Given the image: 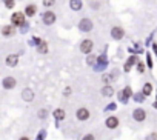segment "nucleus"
Instances as JSON below:
<instances>
[{
  "instance_id": "nucleus-1",
  "label": "nucleus",
  "mask_w": 157,
  "mask_h": 140,
  "mask_svg": "<svg viewBox=\"0 0 157 140\" xmlns=\"http://www.w3.org/2000/svg\"><path fill=\"white\" fill-rule=\"evenodd\" d=\"M11 22H13V26H22L25 23L23 12H14L13 17H11Z\"/></svg>"
},
{
  "instance_id": "nucleus-2",
  "label": "nucleus",
  "mask_w": 157,
  "mask_h": 140,
  "mask_svg": "<svg viewBox=\"0 0 157 140\" xmlns=\"http://www.w3.org/2000/svg\"><path fill=\"white\" fill-rule=\"evenodd\" d=\"M133 119H134L136 122H143V120L146 119V112H145V109H142V108L134 109V111H133Z\"/></svg>"
},
{
  "instance_id": "nucleus-3",
  "label": "nucleus",
  "mask_w": 157,
  "mask_h": 140,
  "mask_svg": "<svg viewBox=\"0 0 157 140\" xmlns=\"http://www.w3.org/2000/svg\"><path fill=\"white\" fill-rule=\"evenodd\" d=\"M79 29H80L82 32H88V31H91V29H92V23H91V20L83 19V20L79 23Z\"/></svg>"
},
{
  "instance_id": "nucleus-4",
  "label": "nucleus",
  "mask_w": 157,
  "mask_h": 140,
  "mask_svg": "<svg viewBox=\"0 0 157 140\" xmlns=\"http://www.w3.org/2000/svg\"><path fill=\"white\" fill-rule=\"evenodd\" d=\"M76 117H77L80 122H85V120H88V119H89V111H88L86 108H80V109H77Z\"/></svg>"
},
{
  "instance_id": "nucleus-5",
  "label": "nucleus",
  "mask_w": 157,
  "mask_h": 140,
  "mask_svg": "<svg viewBox=\"0 0 157 140\" xmlns=\"http://www.w3.org/2000/svg\"><path fill=\"white\" fill-rule=\"evenodd\" d=\"M105 125H106V128H109V129H116V128L119 126V119L114 117V116H111V117L106 119Z\"/></svg>"
},
{
  "instance_id": "nucleus-6",
  "label": "nucleus",
  "mask_w": 157,
  "mask_h": 140,
  "mask_svg": "<svg viewBox=\"0 0 157 140\" xmlns=\"http://www.w3.org/2000/svg\"><path fill=\"white\" fill-rule=\"evenodd\" d=\"M54 22H55V15H54V12L46 11V12L43 14V23H45V25H52Z\"/></svg>"
},
{
  "instance_id": "nucleus-7",
  "label": "nucleus",
  "mask_w": 157,
  "mask_h": 140,
  "mask_svg": "<svg viewBox=\"0 0 157 140\" xmlns=\"http://www.w3.org/2000/svg\"><path fill=\"white\" fill-rule=\"evenodd\" d=\"M123 29L122 28H119V26H114L113 29H111V36H113V39H116V40H120L123 37Z\"/></svg>"
},
{
  "instance_id": "nucleus-8",
  "label": "nucleus",
  "mask_w": 157,
  "mask_h": 140,
  "mask_svg": "<svg viewBox=\"0 0 157 140\" xmlns=\"http://www.w3.org/2000/svg\"><path fill=\"white\" fill-rule=\"evenodd\" d=\"M15 78L14 77H5V80H3V88L5 89H13L14 86H15Z\"/></svg>"
},
{
  "instance_id": "nucleus-9",
  "label": "nucleus",
  "mask_w": 157,
  "mask_h": 140,
  "mask_svg": "<svg viewBox=\"0 0 157 140\" xmlns=\"http://www.w3.org/2000/svg\"><path fill=\"white\" fill-rule=\"evenodd\" d=\"M92 46H94V45H92V42H91V40H83V42H82V45H80V51L86 54V52H89V51L92 49Z\"/></svg>"
},
{
  "instance_id": "nucleus-10",
  "label": "nucleus",
  "mask_w": 157,
  "mask_h": 140,
  "mask_svg": "<svg viewBox=\"0 0 157 140\" xmlns=\"http://www.w3.org/2000/svg\"><path fill=\"white\" fill-rule=\"evenodd\" d=\"M22 99H23L25 102H31V100L34 99V92H32V89H29V88L23 89V91H22Z\"/></svg>"
},
{
  "instance_id": "nucleus-11",
  "label": "nucleus",
  "mask_w": 157,
  "mask_h": 140,
  "mask_svg": "<svg viewBox=\"0 0 157 140\" xmlns=\"http://www.w3.org/2000/svg\"><path fill=\"white\" fill-rule=\"evenodd\" d=\"M17 62H18V57H17L15 54H9V56L6 57V65H8V66H15Z\"/></svg>"
},
{
  "instance_id": "nucleus-12",
  "label": "nucleus",
  "mask_w": 157,
  "mask_h": 140,
  "mask_svg": "<svg viewBox=\"0 0 157 140\" xmlns=\"http://www.w3.org/2000/svg\"><path fill=\"white\" fill-rule=\"evenodd\" d=\"M69 6L72 8L74 11H80L82 10V0H71Z\"/></svg>"
},
{
  "instance_id": "nucleus-13",
  "label": "nucleus",
  "mask_w": 157,
  "mask_h": 140,
  "mask_svg": "<svg viewBox=\"0 0 157 140\" xmlns=\"http://www.w3.org/2000/svg\"><path fill=\"white\" fill-rule=\"evenodd\" d=\"M105 65H106V60H105V57H100L99 60H97V63H96V71H102V69L105 68Z\"/></svg>"
},
{
  "instance_id": "nucleus-14",
  "label": "nucleus",
  "mask_w": 157,
  "mask_h": 140,
  "mask_svg": "<svg viewBox=\"0 0 157 140\" xmlns=\"http://www.w3.org/2000/svg\"><path fill=\"white\" fill-rule=\"evenodd\" d=\"M2 34H3V36H6V37L13 36V34H14V26H3Z\"/></svg>"
},
{
  "instance_id": "nucleus-15",
  "label": "nucleus",
  "mask_w": 157,
  "mask_h": 140,
  "mask_svg": "<svg viewBox=\"0 0 157 140\" xmlns=\"http://www.w3.org/2000/svg\"><path fill=\"white\" fill-rule=\"evenodd\" d=\"M129 95H131V89H129V88H125L123 92H120L119 99H120V100H123V102H126V99L129 97Z\"/></svg>"
},
{
  "instance_id": "nucleus-16",
  "label": "nucleus",
  "mask_w": 157,
  "mask_h": 140,
  "mask_svg": "<svg viewBox=\"0 0 157 140\" xmlns=\"http://www.w3.org/2000/svg\"><path fill=\"white\" fill-rule=\"evenodd\" d=\"M65 116H66V114H65L63 109H55L54 111V119H57V120H63Z\"/></svg>"
},
{
  "instance_id": "nucleus-17",
  "label": "nucleus",
  "mask_w": 157,
  "mask_h": 140,
  "mask_svg": "<svg viewBox=\"0 0 157 140\" xmlns=\"http://www.w3.org/2000/svg\"><path fill=\"white\" fill-rule=\"evenodd\" d=\"M102 94H103L105 97H111V95L114 94V89L111 88V86H105V88L102 89Z\"/></svg>"
},
{
  "instance_id": "nucleus-18",
  "label": "nucleus",
  "mask_w": 157,
  "mask_h": 140,
  "mask_svg": "<svg viewBox=\"0 0 157 140\" xmlns=\"http://www.w3.org/2000/svg\"><path fill=\"white\" fill-rule=\"evenodd\" d=\"M25 12H26V15L32 17V15L35 14V6H34V5H28V6H26V10H25Z\"/></svg>"
},
{
  "instance_id": "nucleus-19",
  "label": "nucleus",
  "mask_w": 157,
  "mask_h": 140,
  "mask_svg": "<svg viewBox=\"0 0 157 140\" xmlns=\"http://www.w3.org/2000/svg\"><path fill=\"white\" fill-rule=\"evenodd\" d=\"M151 91H153V86H151V83H146L145 86H143V95H150L151 94Z\"/></svg>"
},
{
  "instance_id": "nucleus-20",
  "label": "nucleus",
  "mask_w": 157,
  "mask_h": 140,
  "mask_svg": "<svg viewBox=\"0 0 157 140\" xmlns=\"http://www.w3.org/2000/svg\"><path fill=\"white\" fill-rule=\"evenodd\" d=\"M39 52H42V54H45V52H48V45H46L45 42H42L39 45Z\"/></svg>"
},
{
  "instance_id": "nucleus-21",
  "label": "nucleus",
  "mask_w": 157,
  "mask_h": 140,
  "mask_svg": "<svg viewBox=\"0 0 157 140\" xmlns=\"http://www.w3.org/2000/svg\"><path fill=\"white\" fill-rule=\"evenodd\" d=\"M46 117H48V109H40V111H39V119L45 120Z\"/></svg>"
},
{
  "instance_id": "nucleus-22",
  "label": "nucleus",
  "mask_w": 157,
  "mask_h": 140,
  "mask_svg": "<svg viewBox=\"0 0 157 140\" xmlns=\"http://www.w3.org/2000/svg\"><path fill=\"white\" fill-rule=\"evenodd\" d=\"M97 60H99V57H96V56H89V57H88V63L92 65V63H96Z\"/></svg>"
},
{
  "instance_id": "nucleus-23",
  "label": "nucleus",
  "mask_w": 157,
  "mask_h": 140,
  "mask_svg": "<svg viewBox=\"0 0 157 140\" xmlns=\"http://www.w3.org/2000/svg\"><path fill=\"white\" fill-rule=\"evenodd\" d=\"M145 140H157V133H151V134H148Z\"/></svg>"
},
{
  "instance_id": "nucleus-24",
  "label": "nucleus",
  "mask_w": 157,
  "mask_h": 140,
  "mask_svg": "<svg viewBox=\"0 0 157 140\" xmlns=\"http://www.w3.org/2000/svg\"><path fill=\"white\" fill-rule=\"evenodd\" d=\"M5 5L8 8H14V0H5Z\"/></svg>"
},
{
  "instance_id": "nucleus-25",
  "label": "nucleus",
  "mask_w": 157,
  "mask_h": 140,
  "mask_svg": "<svg viewBox=\"0 0 157 140\" xmlns=\"http://www.w3.org/2000/svg\"><path fill=\"white\" fill-rule=\"evenodd\" d=\"M82 140H96V137L92 136V134H86V136H83Z\"/></svg>"
},
{
  "instance_id": "nucleus-26",
  "label": "nucleus",
  "mask_w": 157,
  "mask_h": 140,
  "mask_svg": "<svg viewBox=\"0 0 157 140\" xmlns=\"http://www.w3.org/2000/svg\"><path fill=\"white\" fill-rule=\"evenodd\" d=\"M54 2H55V0H43V5L45 6H51Z\"/></svg>"
},
{
  "instance_id": "nucleus-27",
  "label": "nucleus",
  "mask_w": 157,
  "mask_h": 140,
  "mask_svg": "<svg viewBox=\"0 0 157 140\" xmlns=\"http://www.w3.org/2000/svg\"><path fill=\"white\" fill-rule=\"evenodd\" d=\"M111 78H113V77H111V75L105 74V75H103V82H108V80H111Z\"/></svg>"
},
{
  "instance_id": "nucleus-28",
  "label": "nucleus",
  "mask_w": 157,
  "mask_h": 140,
  "mask_svg": "<svg viewBox=\"0 0 157 140\" xmlns=\"http://www.w3.org/2000/svg\"><path fill=\"white\" fill-rule=\"evenodd\" d=\"M43 137H45V131H42V133L39 134V137H37V140H43Z\"/></svg>"
},
{
  "instance_id": "nucleus-29",
  "label": "nucleus",
  "mask_w": 157,
  "mask_h": 140,
  "mask_svg": "<svg viewBox=\"0 0 157 140\" xmlns=\"http://www.w3.org/2000/svg\"><path fill=\"white\" fill-rule=\"evenodd\" d=\"M139 71H140V73H142V71H145V66H143L142 63H140V65H139Z\"/></svg>"
},
{
  "instance_id": "nucleus-30",
  "label": "nucleus",
  "mask_w": 157,
  "mask_h": 140,
  "mask_svg": "<svg viewBox=\"0 0 157 140\" xmlns=\"http://www.w3.org/2000/svg\"><path fill=\"white\" fill-rule=\"evenodd\" d=\"M18 140H29V137H20Z\"/></svg>"
},
{
  "instance_id": "nucleus-31",
  "label": "nucleus",
  "mask_w": 157,
  "mask_h": 140,
  "mask_svg": "<svg viewBox=\"0 0 157 140\" xmlns=\"http://www.w3.org/2000/svg\"><path fill=\"white\" fill-rule=\"evenodd\" d=\"M154 108H156V109H157V102H156V103H154Z\"/></svg>"
}]
</instances>
